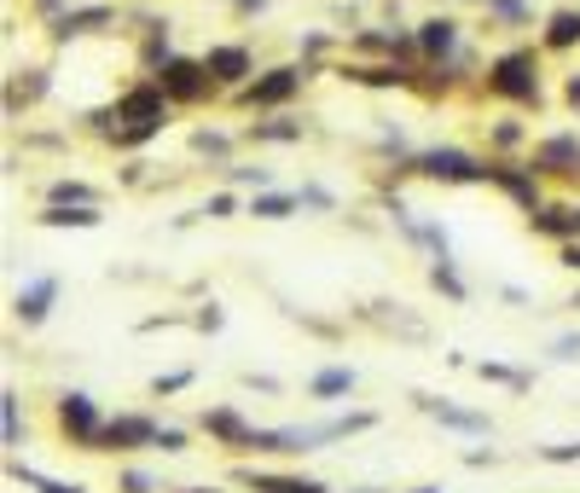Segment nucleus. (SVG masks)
I'll return each instance as SVG.
<instances>
[{
  "label": "nucleus",
  "instance_id": "nucleus-34",
  "mask_svg": "<svg viewBox=\"0 0 580 493\" xmlns=\"http://www.w3.org/2000/svg\"><path fill=\"white\" fill-rule=\"evenodd\" d=\"M331 53H337V35H331V30H308V35H297V58H302V65H325V58Z\"/></svg>",
  "mask_w": 580,
  "mask_h": 493
},
{
  "label": "nucleus",
  "instance_id": "nucleus-15",
  "mask_svg": "<svg viewBox=\"0 0 580 493\" xmlns=\"http://www.w3.org/2000/svg\"><path fill=\"white\" fill-rule=\"evenodd\" d=\"M412 406H419L424 418H435L442 429H453V436H476V441L493 436V418H488V413H470V406L447 401V395H424V389H419V395H412Z\"/></svg>",
  "mask_w": 580,
  "mask_h": 493
},
{
  "label": "nucleus",
  "instance_id": "nucleus-44",
  "mask_svg": "<svg viewBox=\"0 0 580 493\" xmlns=\"http://www.w3.org/2000/svg\"><path fill=\"white\" fill-rule=\"evenodd\" d=\"M244 389H256V395H279V378H267V372H244Z\"/></svg>",
  "mask_w": 580,
  "mask_h": 493
},
{
  "label": "nucleus",
  "instance_id": "nucleus-40",
  "mask_svg": "<svg viewBox=\"0 0 580 493\" xmlns=\"http://www.w3.org/2000/svg\"><path fill=\"white\" fill-rule=\"evenodd\" d=\"M192 325H198V332H203V337H215V332H221V325H226V314H221V302H203V307H198V314H192Z\"/></svg>",
  "mask_w": 580,
  "mask_h": 493
},
{
  "label": "nucleus",
  "instance_id": "nucleus-51",
  "mask_svg": "<svg viewBox=\"0 0 580 493\" xmlns=\"http://www.w3.org/2000/svg\"><path fill=\"white\" fill-rule=\"evenodd\" d=\"M406 493H442V488H406Z\"/></svg>",
  "mask_w": 580,
  "mask_h": 493
},
{
  "label": "nucleus",
  "instance_id": "nucleus-19",
  "mask_svg": "<svg viewBox=\"0 0 580 493\" xmlns=\"http://www.w3.org/2000/svg\"><path fill=\"white\" fill-rule=\"evenodd\" d=\"M528 233H534V238H546V244H569V238H580V215H575V203H569V198H546L540 210L528 215Z\"/></svg>",
  "mask_w": 580,
  "mask_h": 493
},
{
  "label": "nucleus",
  "instance_id": "nucleus-37",
  "mask_svg": "<svg viewBox=\"0 0 580 493\" xmlns=\"http://www.w3.org/2000/svg\"><path fill=\"white\" fill-rule=\"evenodd\" d=\"M192 383H198L192 366H180V372H157V378H152V395H157V401H169V395H186Z\"/></svg>",
  "mask_w": 580,
  "mask_h": 493
},
{
  "label": "nucleus",
  "instance_id": "nucleus-25",
  "mask_svg": "<svg viewBox=\"0 0 580 493\" xmlns=\"http://www.w3.org/2000/svg\"><path fill=\"white\" fill-rule=\"evenodd\" d=\"M355 389H360L355 366H320V372L308 378V401H348Z\"/></svg>",
  "mask_w": 580,
  "mask_h": 493
},
{
  "label": "nucleus",
  "instance_id": "nucleus-52",
  "mask_svg": "<svg viewBox=\"0 0 580 493\" xmlns=\"http://www.w3.org/2000/svg\"><path fill=\"white\" fill-rule=\"evenodd\" d=\"M348 493H383V488H348Z\"/></svg>",
  "mask_w": 580,
  "mask_h": 493
},
{
  "label": "nucleus",
  "instance_id": "nucleus-36",
  "mask_svg": "<svg viewBox=\"0 0 580 493\" xmlns=\"http://www.w3.org/2000/svg\"><path fill=\"white\" fill-rule=\"evenodd\" d=\"M198 215H210V221H233V215H244L238 187H221V192H210V198H203V210H198Z\"/></svg>",
  "mask_w": 580,
  "mask_h": 493
},
{
  "label": "nucleus",
  "instance_id": "nucleus-53",
  "mask_svg": "<svg viewBox=\"0 0 580 493\" xmlns=\"http://www.w3.org/2000/svg\"><path fill=\"white\" fill-rule=\"evenodd\" d=\"M575 307H580V291H575Z\"/></svg>",
  "mask_w": 580,
  "mask_h": 493
},
{
  "label": "nucleus",
  "instance_id": "nucleus-29",
  "mask_svg": "<svg viewBox=\"0 0 580 493\" xmlns=\"http://www.w3.org/2000/svg\"><path fill=\"white\" fill-rule=\"evenodd\" d=\"M406 244H412V250H424L430 261H447L453 256V238H447L442 221H419V227L406 233Z\"/></svg>",
  "mask_w": 580,
  "mask_h": 493
},
{
  "label": "nucleus",
  "instance_id": "nucleus-10",
  "mask_svg": "<svg viewBox=\"0 0 580 493\" xmlns=\"http://www.w3.org/2000/svg\"><path fill=\"white\" fill-rule=\"evenodd\" d=\"M488 187L505 192L523 215H534V210H540V203L551 198V187H546L540 175H534L528 157H488Z\"/></svg>",
  "mask_w": 580,
  "mask_h": 493
},
{
  "label": "nucleus",
  "instance_id": "nucleus-2",
  "mask_svg": "<svg viewBox=\"0 0 580 493\" xmlns=\"http://www.w3.org/2000/svg\"><path fill=\"white\" fill-rule=\"evenodd\" d=\"M482 93L511 111H534L546 99V47H528V41L500 47L482 70Z\"/></svg>",
  "mask_w": 580,
  "mask_h": 493
},
{
  "label": "nucleus",
  "instance_id": "nucleus-4",
  "mask_svg": "<svg viewBox=\"0 0 580 493\" xmlns=\"http://www.w3.org/2000/svg\"><path fill=\"white\" fill-rule=\"evenodd\" d=\"M401 175L430 180V187H488V157H476L465 146H419V157Z\"/></svg>",
  "mask_w": 580,
  "mask_h": 493
},
{
  "label": "nucleus",
  "instance_id": "nucleus-50",
  "mask_svg": "<svg viewBox=\"0 0 580 493\" xmlns=\"http://www.w3.org/2000/svg\"><path fill=\"white\" fill-rule=\"evenodd\" d=\"M169 493H221V488H169Z\"/></svg>",
  "mask_w": 580,
  "mask_h": 493
},
{
  "label": "nucleus",
  "instance_id": "nucleus-35",
  "mask_svg": "<svg viewBox=\"0 0 580 493\" xmlns=\"http://www.w3.org/2000/svg\"><path fill=\"white\" fill-rule=\"evenodd\" d=\"M152 453H163V459H175V453H192V429H180V424H157V441H152Z\"/></svg>",
  "mask_w": 580,
  "mask_h": 493
},
{
  "label": "nucleus",
  "instance_id": "nucleus-23",
  "mask_svg": "<svg viewBox=\"0 0 580 493\" xmlns=\"http://www.w3.org/2000/svg\"><path fill=\"white\" fill-rule=\"evenodd\" d=\"M482 134H488V157H516V152H528V146H534L528 128H523V116H516V111L482 122Z\"/></svg>",
  "mask_w": 580,
  "mask_h": 493
},
{
  "label": "nucleus",
  "instance_id": "nucleus-22",
  "mask_svg": "<svg viewBox=\"0 0 580 493\" xmlns=\"http://www.w3.org/2000/svg\"><path fill=\"white\" fill-rule=\"evenodd\" d=\"M99 203H41L35 227H53V233H93L99 227Z\"/></svg>",
  "mask_w": 580,
  "mask_h": 493
},
{
  "label": "nucleus",
  "instance_id": "nucleus-21",
  "mask_svg": "<svg viewBox=\"0 0 580 493\" xmlns=\"http://www.w3.org/2000/svg\"><path fill=\"white\" fill-rule=\"evenodd\" d=\"M308 139V122H297L290 111H267L244 128V146H302Z\"/></svg>",
  "mask_w": 580,
  "mask_h": 493
},
{
  "label": "nucleus",
  "instance_id": "nucleus-43",
  "mask_svg": "<svg viewBox=\"0 0 580 493\" xmlns=\"http://www.w3.org/2000/svg\"><path fill=\"white\" fill-rule=\"evenodd\" d=\"M551 360H580V332H564V337H551Z\"/></svg>",
  "mask_w": 580,
  "mask_h": 493
},
{
  "label": "nucleus",
  "instance_id": "nucleus-9",
  "mask_svg": "<svg viewBox=\"0 0 580 493\" xmlns=\"http://www.w3.org/2000/svg\"><path fill=\"white\" fill-rule=\"evenodd\" d=\"M337 70L348 88H371V93H412L419 88V65H401V58H337Z\"/></svg>",
  "mask_w": 580,
  "mask_h": 493
},
{
  "label": "nucleus",
  "instance_id": "nucleus-13",
  "mask_svg": "<svg viewBox=\"0 0 580 493\" xmlns=\"http://www.w3.org/2000/svg\"><path fill=\"white\" fill-rule=\"evenodd\" d=\"M203 65H210L215 88L233 99L244 81L256 76V53H250V41H210V47H203Z\"/></svg>",
  "mask_w": 580,
  "mask_h": 493
},
{
  "label": "nucleus",
  "instance_id": "nucleus-18",
  "mask_svg": "<svg viewBox=\"0 0 580 493\" xmlns=\"http://www.w3.org/2000/svg\"><path fill=\"white\" fill-rule=\"evenodd\" d=\"M47 93H53V76H47V65L12 70V76H7V122H18L24 111H35Z\"/></svg>",
  "mask_w": 580,
  "mask_h": 493
},
{
  "label": "nucleus",
  "instance_id": "nucleus-49",
  "mask_svg": "<svg viewBox=\"0 0 580 493\" xmlns=\"http://www.w3.org/2000/svg\"><path fill=\"white\" fill-rule=\"evenodd\" d=\"M564 105H569V111H580V70H569V76H564Z\"/></svg>",
  "mask_w": 580,
  "mask_h": 493
},
{
  "label": "nucleus",
  "instance_id": "nucleus-17",
  "mask_svg": "<svg viewBox=\"0 0 580 493\" xmlns=\"http://www.w3.org/2000/svg\"><path fill=\"white\" fill-rule=\"evenodd\" d=\"M233 482L250 493H331L320 477H302V470H256V464H238Z\"/></svg>",
  "mask_w": 580,
  "mask_h": 493
},
{
  "label": "nucleus",
  "instance_id": "nucleus-26",
  "mask_svg": "<svg viewBox=\"0 0 580 493\" xmlns=\"http://www.w3.org/2000/svg\"><path fill=\"white\" fill-rule=\"evenodd\" d=\"M297 210H302V198L290 192V187H267V192L244 198V215H250V221H290Z\"/></svg>",
  "mask_w": 580,
  "mask_h": 493
},
{
  "label": "nucleus",
  "instance_id": "nucleus-28",
  "mask_svg": "<svg viewBox=\"0 0 580 493\" xmlns=\"http://www.w3.org/2000/svg\"><path fill=\"white\" fill-rule=\"evenodd\" d=\"M0 441H7V453L30 441V424H24V395L18 389H0Z\"/></svg>",
  "mask_w": 580,
  "mask_h": 493
},
{
  "label": "nucleus",
  "instance_id": "nucleus-30",
  "mask_svg": "<svg viewBox=\"0 0 580 493\" xmlns=\"http://www.w3.org/2000/svg\"><path fill=\"white\" fill-rule=\"evenodd\" d=\"M424 279H430V291H442L447 302H465V296H470V284L459 279V261H453V256H447V261H430Z\"/></svg>",
  "mask_w": 580,
  "mask_h": 493
},
{
  "label": "nucleus",
  "instance_id": "nucleus-47",
  "mask_svg": "<svg viewBox=\"0 0 580 493\" xmlns=\"http://www.w3.org/2000/svg\"><path fill=\"white\" fill-rule=\"evenodd\" d=\"M465 464H470V470H488V464H500V453H493V447H470Z\"/></svg>",
  "mask_w": 580,
  "mask_h": 493
},
{
  "label": "nucleus",
  "instance_id": "nucleus-11",
  "mask_svg": "<svg viewBox=\"0 0 580 493\" xmlns=\"http://www.w3.org/2000/svg\"><path fill=\"white\" fill-rule=\"evenodd\" d=\"M412 35H419V65H430V70L453 65V58L470 47V30H465L453 12H430V18H419V24H412Z\"/></svg>",
  "mask_w": 580,
  "mask_h": 493
},
{
  "label": "nucleus",
  "instance_id": "nucleus-38",
  "mask_svg": "<svg viewBox=\"0 0 580 493\" xmlns=\"http://www.w3.org/2000/svg\"><path fill=\"white\" fill-rule=\"evenodd\" d=\"M116 493H163V482L152 477V470H140V464H122L116 470Z\"/></svg>",
  "mask_w": 580,
  "mask_h": 493
},
{
  "label": "nucleus",
  "instance_id": "nucleus-3",
  "mask_svg": "<svg viewBox=\"0 0 580 493\" xmlns=\"http://www.w3.org/2000/svg\"><path fill=\"white\" fill-rule=\"evenodd\" d=\"M314 76H320V70H314V65H302V58H290V65H267V70H256V76L233 93V105L256 111V116H267V111H290Z\"/></svg>",
  "mask_w": 580,
  "mask_h": 493
},
{
  "label": "nucleus",
  "instance_id": "nucleus-14",
  "mask_svg": "<svg viewBox=\"0 0 580 493\" xmlns=\"http://www.w3.org/2000/svg\"><path fill=\"white\" fill-rule=\"evenodd\" d=\"M198 429L210 436V447H221V453H244V441H250V429H256V418H244V406H233V401H221V406H203L198 413Z\"/></svg>",
  "mask_w": 580,
  "mask_h": 493
},
{
  "label": "nucleus",
  "instance_id": "nucleus-6",
  "mask_svg": "<svg viewBox=\"0 0 580 493\" xmlns=\"http://www.w3.org/2000/svg\"><path fill=\"white\" fill-rule=\"evenodd\" d=\"M53 424H58V441L76 447V453H99V429H105V413L88 389H65L53 401Z\"/></svg>",
  "mask_w": 580,
  "mask_h": 493
},
{
  "label": "nucleus",
  "instance_id": "nucleus-20",
  "mask_svg": "<svg viewBox=\"0 0 580 493\" xmlns=\"http://www.w3.org/2000/svg\"><path fill=\"white\" fill-rule=\"evenodd\" d=\"M169 58H175V24H169V18H145L140 47H134V65H140V76L163 70Z\"/></svg>",
  "mask_w": 580,
  "mask_h": 493
},
{
  "label": "nucleus",
  "instance_id": "nucleus-33",
  "mask_svg": "<svg viewBox=\"0 0 580 493\" xmlns=\"http://www.w3.org/2000/svg\"><path fill=\"white\" fill-rule=\"evenodd\" d=\"M47 203H105V198H99V187H88V180L58 175V180H47Z\"/></svg>",
  "mask_w": 580,
  "mask_h": 493
},
{
  "label": "nucleus",
  "instance_id": "nucleus-39",
  "mask_svg": "<svg viewBox=\"0 0 580 493\" xmlns=\"http://www.w3.org/2000/svg\"><path fill=\"white\" fill-rule=\"evenodd\" d=\"M297 198H302V210H314V215H337V192H325L320 180H302Z\"/></svg>",
  "mask_w": 580,
  "mask_h": 493
},
{
  "label": "nucleus",
  "instance_id": "nucleus-48",
  "mask_svg": "<svg viewBox=\"0 0 580 493\" xmlns=\"http://www.w3.org/2000/svg\"><path fill=\"white\" fill-rule=\"evenodd\" d=\"M226 7H233L238 18H261L267 7H274V0H226Z\"/></svg>",
  "mask_w": 580,
  "mask_h": 493
},
{
  "label": "nucleus",
  "instance_id": "nucleus-5",
  "mask_svg": "<svg viewBox=\"0 0 580 493\" xmlns=\"http://www.w3.org/2000/svg\"><path fill=\"white\" fill-rule=\"evenodd\" d=\"M152 81L163 93L175 99L180 111H198V105H215V99H226L221 88H215V76H210V65H203V53L198 58H186V53H175L163 70H152Z\"/></svg>",
  "mask_w": 580,
  "mask_h": 493
},
{
  "label": "nucleus",
  "instance_id": "nucleus-8",
  "mask_svg": "<svg viewBox=\"0 0 580 493\" xmlns=\"http://www.w3.org/2000/svg\"><path fill=\"white\" fill-rule=\"evenodd\" d=\"M105 30H122V12L111 7V0H76L65 18H53V24H47V47L65 53V47H76V41H93Z\"/></svg>",
  "mask_w": 580,
  "mask_h": 493
},
{
  "label": "nucleus",
  "instance_id": "nucleus-46",
  "mask_svg": "<svg viewBox=\"0 0 580 493\" xmlns=\"http://www.w3.org/2000/svg\"><path fill=\"white\" fill-rule=\"evenodd\" d=\"M35 493H88V488H81V482H58V477H41Z\"/></svg>",
  "mask_w": 580,
  "mask_h": 493
},
{
  "label": "nucleus",
  "instance_id": "nucleus-1",
  "mask_svg": "<svg viewBox=\"0 0 580 493\" xmlns=\"http://www.w3.org/2000/svg\"><path fill=\"white\" fill-rule=\"evenodd\" d=\"M175 99L157 88L152 76H140V81H129L111 105H99V111H88V134H99L111 152H122V157H134V152H145L152 139H163L169 134V122H175Z\"/></svg>",
  "mask_w": 580,
  "mask_h": 493
},
{
  "label": "nucleus",
  "instance_id": "nucleus-42",
  "mask_svg": "<svg viewBox=\"0 0 580 493\" xmlns=\"http://www.w3.org/2000/svg\"><path fill=\"white\" fill-rule=\"evenodd\" d=\"M76 7V0H30V12H35V24H53V18H65Z\"/></svg>",
  "mask_w": 580,
  "mask_h": 493
},
{
  "label": "nucleus",
  "instance_id": "nucleus-16",
  "mask_svg": "<svg viewBox=\"0 0 580 493\" xmlns=\"http://www.w3.org/2000/svg\"><path fill=\"white\" fill-rule=\"evenodd\" d=\"M53 302H58V273H35L18 284V296H12V320L24 325V332H35V325H47L53 320Z\"/></svg>",
  "mask_w": 580,
  "mask_h": 493
},
{
  "label": "nucleus",
  "instance_id": "nucleus-31",
  "mask_svg": "<svg viewBox=\"0 0 580 493\" xmlns=\"http://www.w3.org/2000/svg\"><path fill=\"white\" fill-rule=\"evenodd\" d=\"M221 180H226V187H238V192H267V187H279L274 169H261V163H226Z\"/></svg>",
  "mask_w": 580,
  "mask_h": 493
},
{
  "label": "nucleus",
  "instance_id": "nucleus-32",
  "mask_svg": "<svg viewBox=\"0 0 580 493\" xmlns=\"http://www.w3.org/2000/svg\"><path fill=\"white\" fill-rule=\"evenodd\" d=\"M476 378L482 383H500V389H516V395H523V389H534V378L528 372H516V366H505V360H476L470 366Z\"/></svg>",
  "mask_w": 580,
  "mask_h": 493
},
{
  "label": "nucleus",
  "instance_id": "nucleus-27",
  "mask_svg": "<svg viewBox=\"0 0 580 493\" xmlns=\"http://www.w3.org/2000/svg\"><path fill=\"white\" fill-rule=\"evenodd\" d=\"M238 139H244V134H226V128H192V134H186V146H192V157L226 169V163H233V152H238Z\"/></svg>",
  "mask_w": 580,
  "mask_h": 493
},
{
  "label": "nucleus",
  "instance_id": "nucleus-7",
  "mask_svg": "<svg viewBox=\"0 0 580 493\" xmlns=\"http://www.w3.org/2000/svg\"><path fill=\"white\" fill-rule=\"evenodd\" d=\"M528 163L546 187H580V134L575 128H551L528 146Z\"/></svg>",
  "mask_w": 580,
  "mask_h": 493
},
{
  "label": "nucleus",
  "instance_id": "nucleus-12",
  "mask_svg": "<svg viewBox=\"0 0 580 493\" xmlns=\"http://www.w3.org/2000/svg\"><path fill=\"white\" fill-rule=\"evenodd\" d=\"M157 424H163V418H152V413H111V418H105V429H99V453H111V459L152 453Z\"/></svg>",
  "mask_w": 580,
  "mask_h": 493
},
{
  "label": "nucleus",
  "instance_id": "nucleus-41",
  "mask_svg": "<svg viewBox=\"0 0 580 493\" xmlns=\"http://www.w3.org/2000/svg\"><path fill=\"white\" fill-rule=\"evenodd\" d=\"M540 464H580V441H557V447H540Z\"/></svg>",
  "mask_w": 580,
  "mask_h": 493
},
{
  "label": "nucleus",
  "instance_id": "nucleus-45",
  "mask_svg": "<svg viewBox=\"0 0 580 493\" xmlns=\"http://www.w3.org/2000/svg\"><path fill=\"white\" fill-rule=\"evenodd\" d=\"M557 267H569V273H580V238L557 244Z\"/></svg>",
  "mask_w": 580,
  "mask_h": 493
},
{
  "label": "nucleus",
  "instance_id": "nucleus-24",
  "mask_svg": "<svg viewBox=\"0 0 580 493\" xmlns=\"http://www.w3.org/2000/svg\"><path fill=\"white\" fill-rule=\"evenodd\" d=\"M540 47L546 53H575L580 47V7H557L540 24Z\"/></svg>",
  "mask_w": 580,
  "mask_h": 493
}]
</instances>
